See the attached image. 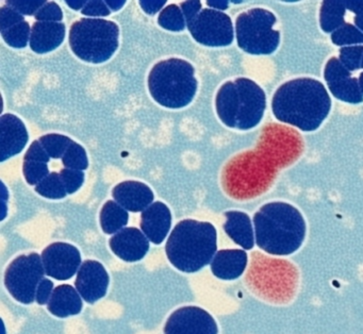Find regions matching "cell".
Returning <instances> with one entry per match:
<instances>
[{"label":"cell","mask_w":363,"mask_h":334,"mask_svg":"<svg viewBox=\"0 0 363 334\" xmlns=\"http://www.w3.org/2000/svg\"><path fill=\"white\" fill-rule=\"evenodd\" d=\"M330 108L326 87L312 78L293 79L284 83L272 99V111L278 121L306 132L318 129Z\"/></svg>","instance_id":"obj_1"},{"label":"cell","mask_w":363,"mask_h":334,"mask_svg":"<svg viewBox=\"0 0 363 334\" xmlns=\"http://www.w3.org/2000/svg\"><path fill=\"white\" fill-rule=\"evenodd\" d=\"M254 226L257 245L269 255H292L305 240V219L286 202L264 204L254 215Z\"/></svg>","instance_id":"obj_2"},{"label":"cell","mask_w":363,"mask_h":334,"mask_svg":"<svg viewBox=\"0 0 363 334\" xmlns=\"http://www.w3.org/2000/svg\"><path fill=\"white\" fill-rule=\"evenodd\" d=\"M216 248V227L195 219L178 223L165 245L167 259L184 272H199L211 263Z\"/></svg>","instance_id":"obj_3"},{"label":"cell","mask_w":363,"mask_h":334,"mask_svg":"<svg viewBox=\"0 0 363 334\" xmlns=\"http://www.w3.org/2000/svg\"><path fill=\"white\" fill-rule=\"evenodd\" d=\"M267 96L255 81L238 78L224 83L216 98V113L224 125L233 129L256 127L264 115Z\"/></svg>","instance_id":"obj_4"},{"label":"cell","mask_w":363,"mask_h":334,"mask_svg":"<svg viewBox=\"0 0 363 334\" xmlns=\"http://www.w3.org/2000/svg\"><path fill=\"white\" fill-rule=\"evenodd\" d=\"M148 89L160 106L184 108L192 101L197 91L194 67L178 57L158 62L148 74Z\"/></svg>","instance_id":"obj_5"},{"label":"cell","mask_w":363,"mask_h":334,"mask_svg":"<svg viewBox=\"0 0 363 334\" xmlns=\"http://www.w3.org/2000/svg\"><path fill=\"white\" fill-rule=\"evenodd\" d=\"M120 28L104 18H80L69 29L74 55L89 63H103L118 50Z\"/></svg>","instance_id":"obj_6"},{"label":"cell","mask_w":363,"mask_h":334,"mask_svg":"<svg viewBox=\"0 0 363 334\" xmlns=\"http://www.w3.org/2000/svg\"><path fill=\"white\" fill-rule=\"evenodd\" d=\"M248 270L247 282L261 297L269 301L284 304L294 295L297 272L294 266L284 260L272 259L254 253Z\"/></svg>","instance_id":"obj_7"},{"label":"cell","mask_w":363,"mask_h":334,"mask_svg":"<svg viewBox=\"0 0 363 334\" xmlns=\"http://www.w3.org/2000/svg\"><path fill=\"white\" fill-rule=\"evenodd\" d=\"M275 14L262 8L241 13L235 21L238 46L250 55H271L277 50L280 33L274 30Z\"/></svg>","instance_id":"obj_8"},{"label":"cell","mask_w":363,"mask_h":334,"mask_svg":"<svg viewBox=\"0 0 363 334\" xmlns=\"http://www.w3.org/2000/svg\"><path fill=\"white\" fill-rule=\"evenodd\" d=\"M44 274H46L45 268L41 255L35 252L21 255L8 266L5 285L18 301L33 304Z\"/></svg>","instance_id":"obj_9"},{"label":"cell","mask_w":363,"mask_h":334,"mask_svg":"<svg viewBox=\"0 0 363 334\" xmlns=\"http://www.w3.org/2000/svg\"><path fill=\"white\" fill-rule=\"evenodd\" d=\"M188 29L192 38L205 46H228L235 36L230 17L213 9H203Z\"/></svg>","instance_id":"obj_10"},{"label":"cell","mask_w":363,"mask_h":334,"mask_svg":"<svg viewBox=\"0 0 363 334\" xmlns=\"http://www.w3.org/2000/svg\"><path fill=\"white\" fill-rule=\"evenodd\" d=\"M213 317L199 306H184L172 313L164 334H218Z\"/></svg>","instance_id":"obj_11"},{"label":"cell","mask_w":363,"mask_h":334,"mask_svg":"<svg viewBox=\"0 0 363 334\" xmlns=\"http://www.w3.org/2000/svg\"><path fill=\"white\" fill-rule=\"evenodd\" d=\"M45 274L57 280L71 279L82 265L79 250L67 243H54L42 252Z\"/></svg>","instance_id":"obj_12"},{"label":"cell","mask_w":363,"mask_h":334,"mask_svg":"<svg viewBox=\"0 0 363 334\" xmlns=\"http://www.w3.org/2000/svg\"><path fill=\"white\" fill-rule=\"evenodd\" d=\"M324 79L329 91L337 99L354 104L363 101L358 79L352 77L339 57H333L328 60L325 65Z\"/></svg>","instance_id":"obj_13"},{"label":"cell","mask_w":363,"mask_h":334,"mask_svg":"<svg viewBox=\"0 0 363 334\" xmlns=\"http://www.w3.org/2000/svg\"><path fill=\"white\" fill-rule=\"evenodd\" d=\"M76 289L89 304H94L105 297L109 285V274L103 264L86 260L78 270L75 281Z\"/></svg>","instance_id":"obj_14"},{"label":"cell","mask_w":363,"mask_h":334,"mask_svg":"<svg viewBox=\"0 0 363 334\" xmlns=\"http://www.w3.org/2000/svg\"><path fill=\"white\" fill-rule=\"evenodd\" d=\"M26 126L14 114L0 117V161H7L18 155L28 142Z\"/></svg>","instance_id":"obj_15"},{"label":"cell","mask_w":363,"mask_h":334,"mask_svg":"<svg viewBox=\"0 0 363 334\" xmlns=\"http://www.w3.org/2000/svg\"><path fill=\"white\" fill-rule=\"evenodd\" d=\"M110 248L120 259L126 262H137L143 259L150 249V240L140 229L124 228L112 236Z\"/></svg>","instance_id":"obj_16"},{"label":"cell","mask_w":363,"mask_h":334,"mask_svg":"<svg viewBox=\"0 0 363 334\" xmlns=\"http://www.w3.org/2000/svg\"><path fill=\"white\" fill-rule=\"evenodd\" d=\"M112 196L114 200L129 212H143L154 201V193L145 183L140 181H124L118 183Z\"/></svg>","instance_id":"obj_17"},{"label":"cell","mask_w":363,"mask_h":334,"mask_svg":"<svg viewBox=\"0 0 363 334\" xmlns=\"http://www.w3.org/2000/svg\"><path fill=\"white\" fill-rule=\"evenodd\" d=\"M171 225V211L163 202H154L142 212L140 223L142 232L154 244H161L164 240Z\"/></svg>","instance_id":"obj_18"},{"label":"cell","mask_w":363,"mask_h":334,"mask_svg":"<svg viewBox=\"0 0 363 334\" xmlns=\"http://www.w3.org/2000/svg\"><path fill=\"white\" fill-rule=\"evenodd\" d=\"M65 38V25L52 21H35L31 28V49L37 53H48L58 48Z\"/></svg>","instance_id":"obj_19"},{"label":"cell","mask_w":363,"mask_h":334,"mask_svg":"<svg viewBox=\"0 0 363 334\" xmlns=\"http://www.w3.org/2000/svg\"><path fill=\"white\" fill-rule=\"evenodd\" d=\"M247 265V253L241 249H224L214 255L211 270L222 280H235L242 276Z\"/></svg>","instance_id":"obj_20"},{"label":"cell","mask_w":363,"mask_h":334,"mask_svg":"<svg viewBox=\"0 0 363 334\" xmlns=\"http://www.w3.org/2000/svg\"><path fill=\"white\" fill-rule=\"evenodd\" d=\"M225 217L224 230L227 235L246 250L252 249L255 235L250 217L241 211H228L225 213Z\"/></svg>","instance_id":"obj_21"},{"label":"cell","mask_w":363,"mask_h":334,"mask_svg":"<svg viewBox=\"0 0 363 334\" xmlns=\"http://www.w3.org/2000/svg\"><path fill=\"white\" fill-rule=\"evenodd\" d=\"M48 308L57 317L79 314L82 308V296L72 285H59L52 291Z\"/></svg>","instance_id":"obj_22"},{"label":"cell","mask_w":363,"mask_h":334,"mask_svg":"<svg viewBox=\"0 0 363 334\" xmlns=\"http://www.w3.org/2000/svg\"><path fill=\"white\" fill-rule=\"evenodd\" d=\"M344 0H325L320 4V25L323 31L333 33V31L345 23L346 13Z\"/></svg>","instance_id":"obj_23"},{"label":"cell","mask_w":363,"mask_h":334,"mask_svg":"<svg viewBox=\"0 0 363 334\" xmlns=\"http://www.w3.org/2000/svg\"><path fill=\"white\" fill-rule=\"evenodd\" d=\"M99 221L101 229L105 233L113 234L124 229L125 226L128 223L129 215L127 210L118 202L109 200L101 208Z\"/></svg>","instance_id":"obj_24"},{"label":"cell","mask_w":363,"mask_h":334,"mask_svg":"<svg viewBox=\"0 0 363 334\" xmlns=\"http://www.w3.org/2000/svg\"><path fill=\"white\" fill-rule=\"evenodd\" d=\"M35 191L48 199H62L67 195L60 172H52L35 187Z\"/></svg>","instance_id":"obj_25"},{"label":"cell","mask_w":363,"mask_h":334,"mask_svg":"<svg viewBox=\"0 0 363 334\" xmlns=\"http://www.w3.org/2000/svg\"><path fill=\"white\" fill-rule=\"evenodd\" d=\"M158 23L164 29L174 32L184 31L186 26L184 13L176 4H169L163 8L159 14Z\"/></svg>","instance_id":"obj_26"},{"label":"cell","mask_w":363,"mask_h":334,"mask_svg":"<svg viewBox=\"0 0 363 334\" xmlns=\"http://www.w3.org/2000/svg\"><path fill=\"white\" fill-rule=\"evenodd\" d=\"M331 40L341 47L363 45V32L352 23H345L331 33Z\"/></svg>","instance_id":"obj_27"},{"label":"cell","mask_w":363,"mask_h":334,"mask_svg":"<svg viewBox=\"0 0 363 334\" xmlns=\"http://www.w3.org/2000/svg\"><path fill=\"white\" fill-rule=\"evenodd\" d=\"M40 143L52 159H62L74 140L63 134L50 133L42 136Z\"/></svg>","instance_id":"obj_28"},{"label":"cell","mask_w":363,"mask_h":334,"mask_svg":"<svg viewBox=\"0 0 363 334\" xmlns=\"http://www.w3.org/2000/svg\"><path fill=\"white\" fill-rule=\"evenodd\" d=\"M0 32L5 42L13 48H24L30 42L31 28L26 21Z\"/></svg>","instance_id":"obj_29"},{"label":"cell","mask_w":363,"mask_h":334,"mask_svg":"<svg viewBox=\"0 0 363 334\" xmlns=\"http://www.w3.org/2000/svg\"><path fill=\"white\" fill-rule=\"evenodd\" d=\"M62 163L65 168L82 170L84 172L89 166L86 149L82 145L78 144V143L73 142V144L67 149L65 155H63Z\"/></svg>","instance_id":"obj_30"},{"label":"cell","mask_w":363,"mask_h":334,"mask_svg":"<svg viewBox=\"0 0 363 334\" xmlns=\"http://www.w3.org/2000/svg\"><path fill=\"white\" fill-rule=\"evenodd\" d=\"M48 164L41 161H35V160H24L23 174H24L27 182L30 185L37 187L42 180H44L50 174Z\"/></svg>","instance_id":"obj_31"},{"label":"cell","mask_w":363,"mask_h":334,"mask_svg":"<svg viewBox=\"0 0 363 334\" xmlns=\"http://www.w3.org/2000/svg\"><path fill=\"white\" fill-rule=\"evenodd\" d=\"M363 57V45L342 47L340 49L339 60L350 72L361 68Z\"/></svg>","instance_id":"obj_32"},{"label":"cell","mask_w":363,"mask_h":334,"mask_svg":"<svg viewBox=\"0 0 363 334\" xmlns=\"http://www.w3.org/2000/svg\"><path fill=\"white\" fill-rule=\"evenodd\" d=\"M67 194H74L82 187L84 182V172L82 170L63 168L60 172Z\"/></svg>","instance_id":"obj_33"},{"label":"cell","mask_w":363,"mask_h":334,"mask_svg":"<svg viewBox=\"0 0 363 334\" xmlns=\"http://www.w3.org/2000/svg\"><path fill=\"white\" fill-rule=\"evenodd\" d=\"M45 0H9L7 1L8 6H12L14 10L18 11V13H21L22 15H29V16H33V15L37 14L41 8H43L46 4Z\"/></svg>","instance_id":"obj_34"},{"label":"cell","mask_w":363,"mask_h":334,"mask_svg":"<svg viewBox=\"0 0 363 334\" xmlns=\"http://www.w3.org/2000/svg\"><path fill=\"white\" fill-rule=\"evenodd\" d=\"M37 21H52V23H61L63 18V12L58 4L55 1H48L43 8L35 14Z\"/></svg>","instance_id":"obj_35"},{"label":"cell","mask_w":363,"mask_h":334,"mask_svg":"<svg viewBox=\"0 0 363 334\" xmlns=\"http://www.w3.org/2000/svg\"><path fill=\"white\" fill-rule=\"evenodd\" d=\"M24 21V16L12 6L7 4L0 8V31H5Z\"/></svg>","instance_id":"obj_36"},{"label":"cell","mask_w":363,"mask_h":334,"mask_svg":"<svg viewBox=\"0 0 363 334\" xmlns=\"http://www.w3.org/2000/svg\"><path fill=\"white\" fill-rule=\"evenodd\" d=\"M82 13L86 16H108L111 13V10L103 0H91L82 9Z\"/></svg>","instance_id":"obj_37"},{"label":"cell","mask_w":363,"mask_h":334,"mask_svg":"<svg viewBox=\"0 0 363 334\" xmlns=\"http://www.w3.org/2000/svg\"><path fill=\"white\" fill-rule=\"evenodd\" d=\"M24 160H35V161L48 163V162L50 161V157L48 155V153L46 152L44 147L42 146L40 140H35V142L29 146L26 153H25Z\"/></svg>","instance_id":"obj_38"},{"label":"cell","mask_w":363,"mask_h":334,"mask_svg":"<svg viewBox=\"0 0 363 334\" xmlns=\"http://www.w3.org/2000/svg\"><path fill=\"white\" fill-rule=\"evenodd\" d=\"M54 289L52 281L50 280V279L44 278L41 283H40L39 287H38L37 296H35V300H37L38 304H41V306L48 304Z\"/></svg>","instance_id":"obj_39"},{"label":"cell","mask_w":363,"mask_h":334,"mask_svg":"<svg viewBox=\"0 0 363 334\" xmlns=\"http://www.w3.org/2000/svg\"><path fill=\"white\" fill-rule=\"evenodd\" d=\"M182 13H184V18H186V26L190 25L197 15L201 13V1H184L180 4Z\"/></svg>","instance_id":"obj_40"},{"label":"cell","mask_w":363,"mask_h":334,"mask_svg":"<svg viewBox=\"0 0 363 334\" xmlns=\"http://www.w3.org/2000/svg\"><path fill=\"white\" fill-rule=\"evenodd\" d=\"M346 9L356 14L354 26L363 32V0H344Z\"/></svg>","instance_id":"obj_41"},{"label":"cell","mask_w":363,"mask_h":334,"mask_svg":"<svg viewBox=\"0 0 363 334\" xmlns=\"http://www.w3.org/2000/svg\"><path fill=\"white\" fill-rule=\"evenodd\" d=\"M167 4L165 0H145V1H140V6L143 9L144 12L148 15L156 14L159 11L163 10V6Z\"/></svg>","instance_id":"obj_42"},{"label":"cell","mask_w":363,"mask_h":334,"mask_svg":"<svg viewBox=\"0 0 363 334\" xmlns=\"http://www.w3.org/2000/svg\"><path fill=\"white\" fill-rule=\"evenodd\" d=\"M206 4L213 10L220 11V12L228 9L229 6V1H227V0H213V1H207Z\"/></svg>","instance_id":"obj_43"},{"label":"cell","mask_w":363,"mask_h":334,"mask_svg":"<svg viewBox=\"0 0 363 334\" xmlns=\"http://www.w3.org/2000/svg\"><path fill=\"white\" fill-rule=\"evenodd\" d=\"M105 1L107 6H109L111 12L112 11L116 12V11L121 10L126 4V1H124V0H105Z\"/></svg>","instance_id":"obj_44"},{"label":"cell","mask_w":363,"mask_h":334,"mask_svg":"<svg viewBox=\"0 0 363 334\" xmlns=\"http://www.w3.org/2000/svg\"><path fill=\"white\" fill-rule=\"evenodd\" d=\"M65 4L69 8L73 9V10L78 11L82 10L86 6V4H88V1L86 0H67V1H65Z\"/></svg>","instance_id":"obj_45"},{"label":"cell","mask_w":363,"mask_h":334,"mask_svg":"<svg viewBox=\"0 0 363 334\" xmlns=\"http://www.w3.org/2000/svg\"><path fill=\"white\" fill-rule=\"evenodd\" d=\"M358 81L359 85H360L361 93H362L363 95V72H361V74H359Z\"/></svg>","instance_id":"obj_46"},{"label":"cell","mask_w":363,"mask_h":334,"mask_svg":"<svg viewBox=\"0 0 363 334\" xmlns=\"http://www.w3.org/2000/svg\"><path fill=\"white\" fill-rule=\"evenodd\" d=\"M361 68H363V57H362V63H361Z\"/></svg>","instance_id":"obj_47"}]
</instances>
